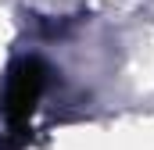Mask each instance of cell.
I'll return each instance as SVG.
<instances>
[{"label":"cell","mask_w":154,"mask_h":150,"mask_svg":"<svg viewBox=\"0 0 154 150\" xmlns=\"http://www.w3.org/2000/svg\"><path fill=\"white\" fill-rule=\"evenodd\" d=\"M0 150H18V147H11V143H4V140H0Z\"/></svg>","instance_id":"2"},{"label":"cell","mask_w":154,"mask_h":150,"mask_svg":"<svg viewBox=\"0 0 154 150\" xmlns=\"http://www.w3.org/2000/svg\"><path fill=\"white\" fill-rule=\"evenodd\" d=\"M50 68L39 57H18L4 75V93H0V118H4V143L22 147L29 136V122L39 107V97L47 89Z\"/></svg>","instance_id":"1"}]
</instances>
